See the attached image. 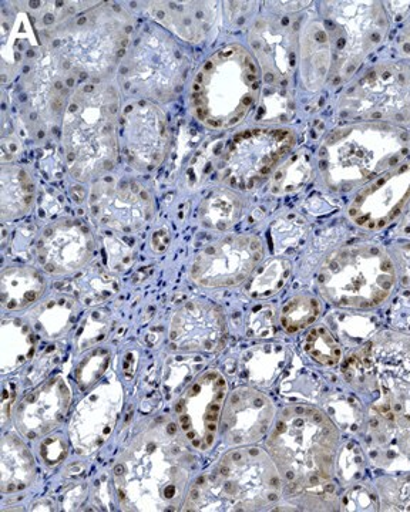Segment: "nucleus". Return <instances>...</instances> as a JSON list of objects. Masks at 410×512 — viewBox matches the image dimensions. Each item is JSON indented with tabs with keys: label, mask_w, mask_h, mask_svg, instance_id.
Segmentation results:
<instances>
[{
	"label": "nucleus",
	"mask_w": 410,
	"mask_h": 512,
	"mask_svg": "<svg viewBox=\"0 0 410 512\" xmlns=\"http://www.w3.org/2000/svg\"><path fill=\"white\" fill-rule=\"evenodd\" d=\"M304 348L307 355L322 366L334 367L342 360L341 345L325 326L309 330Z\"/></svg>",
	"instance_id": "nucleus-36"
},
{
	"label": "nucleus",
	"mask_w": 410,
	"mask_h": 512,
	"mask_svg": "<svg viewBox=\"0 0 410 512\" xmlns=\"http://www.w3.org/2000/svg\"><path fill=\"white\" fill-rule=\"evenodd\" d=\"M410 137L399 127L365 123L342 128L321 150L325 181L332 190L351 191L409 160Z\"/></svg>",
	"instance_id": "nucleus-7"
},
{
	"label": "nucleus",
	"mask_w": 410,
	"mask_h": 512,
	"mask_svg": "<svg viewBox=\"0 0 410 512\" xmlns=\"http://www.w3.org/2000/svg\"><path fill=\"white\" fill-rule=\"evenodd\" d=\"M119 90L106 80L77 84L62 116L67 170L87 183L112 171L119 160Z\"/></svg>",
	"instance_id": "nucleus-4"
},
{
	"label": "nucleus",
	"mask_w": 410,
	"mask_h": 512,
	"mask_svg": "<svg viewBox=\"0 0 410 512\" xmlns=\"http://www.w3.org/2000/svg\"><path fill=\"white\" fill-rule=\"evenodd\" d=\"M275 309L272 311L270 306H261L255 309L250 315V335L255 338H270L272 332H275Z\"/></svg>",
	"instance_id": "nucleus-40"
},
{
	"label": "nucleus",
	"mask_w": 410,
	"mask_h": 512,
	"mask_svg": "<svg viewBox=\"0 0 410 512\" xmlns=\"http://www.w3.org/2000/svg\"><path fill=\"white\" fill-rule=\"evenodd\" d=\"M383 511H410V473L383 478L378 484Z\"/></svg>",
	"instance_id": "nucleus-37"
},
{
	"label": "nucleus",
	"mask_w": 410,
	"mask_h": 512,
	"mask_svg": "<svg viewBox=\"0 0 410 512\" xmlns=\"http://www.w3.org/2000/svg\"><path fill=\"white\" fill-rule=\"evenodd\" d=\"M321 315V303L309 295H298L289 299L282 308L280 322L288 333L299 332L317 322Z\"/></svg>",
	"instance_id": "nucleus-35"
},
{
	"label": "nucleus",
	"mask_w": 410,
	"mask_h": 512,
	"mask_svg": "<svg viewBox=\"0 0 410 512\" xmlns=\"http://www.w3.org/2000/svg\"><path fill=\"white\" fill-rule=\"evenodd\" d=\"M378 494H373L368 488L352 487L351 491H348L344 495V501L341 503V508L344 511H376L381 507V503H378Z\"/></svg>",
	"instance_id": "nucleus-39"
},
{
	"label": "nucleus",
	"mask_w": 410,
	"mask_h": 512,
	"mask_svg": "<svg viewBox=\"0 0 410 512\" xmlns=\"http://www.w3.org/2000/svg\"><path fill=\"white\" fill-rule=\"evenodd\" d=\"M35 348L33 333L28 326L18 322L3 323L0 336V357L2 370L9 372L23 365L29 359Z\"/></svg>",
	"instance_id": "nucleus-33"
},
{
	"label": "nucleus",
	"mask_w": 410,
	"mask_h": 512,
	"mask_svg": "<svg viewBox=\"0 0 410 512\" xmlns=\"http://www.w3.org/2000/svg\"><path fill=\"white\" fill-rule=\"evenodd\" d=\"M122 386L116 379L97 384L77 404L70 421V440L77 450L94 451L109 439L122 412Z\"/></svg>",
	"instance_id": "nucleus-19"
},
{
	"label": "nucleus",
	"mask_w": 410,
	"mask_h": 512,
	"mask_svg": "<svg viewBox=\"0 0 410 512\" xmlns=\"http://www.w3.org/2000/svg\"><path fill=\"white\" fill-rule=\"evenodd\" d=\"M215 3L150 2L149 13L157 23L186 42H203L213 30Z\"/></svg>",
	"instance_id": "nucleus-25"
},
{
	"label": "nucleus",
	"mask_w": 410,
	"mask_h": 512,
	"mask_svg": "<svg viewBox=\"0 0 410 512\" xmlns=\"http://www.w3.org/2000/svg\"><path fill=\"white\" fill-rule=\"evenodd\" d=\"M129 32V19L122 10L93 5L60 23L50 40V52L66 73L106 80L126 59Z\"/></svg>",
	"instance_id": "nucleus-8"
},
{
	"label": "nucleus",
	"mask_w": 410,
	"mask_h": 512,
	"mask_svg": "<svg viewBox=\"0 0 410 512\" xmlns=\"http://www.w3.org/2000/svg\"><path fill=\"white\" fill-rule=\"evenodd\" d=\"M163 231H157L153 237V248L156 251H164L168 247V242H170V238L163 239Z\"/></svg>",
	"instance_id": "nucleus-43"
},
{
	"label": "nucleus",
	"mask_w": 410,
	"mask_h": 512,
	"mask_svg": "<svg viewBox=\"0 0 410 512\" xmlns=\"http://www.w3.org/2000/svg\"><path fill=\"white\" fill-rule=\"evenodd\" d=\"M284 483L268 451L233 448L207 476L198 478L184 510L261 511L281 500Z\"/></svg>",
	"instance_id": "nucleus-5"
},
{
	"label": "nucleus",
	"mask_w": 410,
	"mask_h": 512,
	"mask_svg": "<svg viewBox=\"0 0 410 512\" xmlns=\"http://www.w3.org/2000/svg\"><path fill=\"white\" fill-rule=\"evenodd\" d=\"M410 202V158L366 184L348 208L356 227L381 231L392 224Z\"/></svg>",
	"instance_id": "nucleus-17"
},
{
	"label": "nucleus",
	"mask_w": 410,
	"mask_h": 512,
	"mask_svg": "<svg viewBox=\"0 0 410 512\" xmlns=\"http://www.w3.org/2000/svg\"><path fill=\"white\" fill-rule=\"evenodd\" d=\"M264 258V247L255 235H228L201 249L190 276L204 288H235L254 275Z\"/></svg>",
	"instance_id": "nucleus-15"
},
{
	"label": "nucleus",
	"mask_w": 410,
	"mask_h": 512,
	"mask_svg": "<svg viewBox=\"0 0 410 512\" xmlns=\"http://www.w3.org/2000/svg\"><path fill=\"white\" fill-rule=\"evenodd\" d=\"M274 421L275 406L270 397L241 386L228 394L221 429L228 446H252L272 429Z\"/></svg>",
	"instance_id": "nucleus-20"
},
{
	"label": "nucleus",
	"mask_w": 410,
	"mask_h": 512,
	"mask_svg": "<svg viewBox=\"0 0 410 512\" xmlns=\"http://www.w3.org/2000/svg\"><path fill=\"white\" fill-rule=\"evenodd\" d=\"M33 313V323L47 338H59L75 323L77 303L59 296L40 305Z\"/></svg>",
	"instance_id": "nucleus-32"
},
{
	"label": "nucleus",
	"mask_w": 410,
	"mask_h": 512,
	"mask_svg": "<svg viewBox=\"0 0 410 512\" xmlns=\"http://www.w3.org/2000/svg\"><path fill=\"white\" fill-rule=\"evenodd\" d=\"M36 477L35 458L16 434H6L0 446V493L18 494Z\"/></svg>",
	"instance_id": "nucleus-28"
},
{
	"label": "nucleus",
	"mask_w": 410,
	"mask_h": 512,
	"mask_svg": "<svg viewBox=\"0 0 410 512\" xmlns=\"http://www.w3.org/2000/svg\"><path fill=\"white\" fill-rule=\"evenodd\" d=\"M341 113L366 123L409 126L410 66L381 63L349 87L341 100Z\"/></svg>",
	"instance_id": "nucleus-12"
},
{
	"label": "nucleus",
	"mask_w": 410,
	"mask_h": 512,
	"mask_svg": "<svg viewBox=\"0 0 410 512\" xmlns=\"http://www.w3.org/2000/svg\"><path fill=\"white\" fill-rule=\"evenodd\" d=\"M252 52L262 69L275 80H285L294 69V30L274 19H260L250 32Z\"/></svg>",
	"instance_id": "nucleus-24"
},
{
	"label": "nucleus",
	"mask_w": 410,
	"mask_h": 512,
	"mask_svg": "<svg viewBox=\"0 0 410 512\" xmlns=\"http://www.w3.org/2000/svg\"><path fill=\"white\" fill-rule=\"evenodd\" d=\"M107 366H109V353L106 350H96L77 367V383L82 389H87L103 376Z\"/></svg>",
	"instance_id": "nucleus-38"
},
{
	"label": "nucleus",
	"mask_w": 410,
	"mask_h": 512,
	"mask_svg": "<svg viewBox=\"0 0 410 512\" xmlns=\"http://www.w3.org/2000/svg\"><path fill=\"white\" fill-rule=\"evenodd\" d=\"M194 458L176 424H153L123 451L116 467L117 494L126 510L176 511L184 494Z\"/></svg>",
	"instance_id": "nucleus-3"
},
{
	"label": "nucleus",
	"mask_w": 410,
	"mask_h": 512,
	"mask_svg": "<svg viewBox=\"0 0 410 512\" xmlns=\"http://www.w3.org/2000/svg\"><path fill=\"white\" fill-rule=\"evenodd\" d=\"M297 143L288 128H251L235 134L230 141L218 177L223 183L240 190H252L274 175Z\"/></svg>",
	"instance_id": "nucleus-13"
},
{
	"label": "nucleus",
	"mask_w": 410,
	"mask_h": 512,
	"mask_svg": "<svg viewBox=\"0 0 410 512\" xmlns=\"http://www.w3.org/2000/svg\"><path fill=\"white\" fill-rule=\"evenodd\" d=\"M65 74L69 73L63 70L53 53L47 50V55L35 64L26 80L29 100L46 123H52L56 117L63 116L67 99L72 93L63 83Z\"/></svg>",
	"instance_id": "nucleus-26"
},
{
	"label": "nucleus",
	"mask_w": 410,
	"mask_h": 512,
	"mask_svg": "<svg viewBox=\"0 0 410 512\" xmlns=\"http://www.w3.org/2000/svg\"><path fill=\"white\" fill-rule=\"evenodd\" d=\"M398 47L401 55L410 60V18L406 20L398 37Z\"/></svg>",
	"instance_id": "nucleus-42"
},
{
	"label": "nucleus",
	"mask_w": 410,
	"mask_h": 512,
	"mask_svg": "<svg viewBox=\"0 0 410 512\" xmlns=\"http://www.w3.org/2000/svg\"><path fill=\"white\" fill-rule=\"evenodd\" d=\"M45 289V276L30 266H8L0 275V301L5 311L29 308L42 298Z\"/></svg>",
	"instance_id": "nucleus-29"
},
{
	"label": "nucleus",
	"mask_w": 410,
	"mask_h": 512,
	"mask_svg": "<svg viewBox=\"0 0 410 512\" xmlns=\"http://www.w3.org/2000/svg\"><path fill=\"white\" fill-rule=\"evenodd\" d=\"M124 150L130 164L143 173L157 170L170 151V128L159 104L137 100L123 111Z\"/></svg>",
	"instance_id": "nucleus-16"
},
{
	"label": "nucleus",
	"mask_w": 410,
	"mask_h": 512,
	"mask_svg": "<svg viewBox=\"0 0 410 512\" xmlns=\"http://www.w3.org/2000/svg\"><path fill=\"white\" fill-rule=\"evenodd\" d=\"M325 25L331 37V77L345 82L388 33V15L381 3H327Z\"/></svg>",
	"instance_id": "nucleus-11"
},
{
	"label": "nucleus",
	"mask_w": 410,
	"mask_h": 512,
	"mask_svg": "<svg viewBox=\"0 0 410 512\" xmlns=\"http://www.w3.org/2000/svg\"><path fill=\"white\" fill-rule=\"evenodd\" d=\"M67 454V441L63 437H50L47 443L43 444L42 456L45 463L59 464Z\"/></svg>",
	"instance_id": "nucleus-41"
},
{
	"label": "nucleus",
	"mask_w": 410,
	"mask_h": 512,
	"mask_svg": "<svg viewBox=\"0 0 410 512\" xmlns=\"http://www.w3.org/2000/svg\"><path fill=\"white\" fill-rule=\"evenodd\" d=\"M92 231L80 221L62 220L45 228L36 245L40 265L50 275H69L92 259Z\"/></svg>",
	"instance_id": "nucleus-21"
},
{
	"label": "nucleus",
	"mask_w": 410,
	"mask_h": 512,
	"mask_svg": "<svg viewBox=\"0 0 410 512\" xmlns=\"http://www.w3.org/2000/svg\"><path fill=\"white\" fill-rule=\"evenodd\" d=\"M168 338L171 348L176 350L218 352L227 340L224 313L210 302L184 303L171 319Z\"/></svg>",
	"instance_id": "nucleus-22"
},
{
	"label": "nucleus",
	"mask_w": 410,
	"mask_h": 512,
	"mask_svg": "<svg viewBox=\"0 0 410 512\" xmlns=\"http://www.w3.org/2000/svg\"><path fill=\"white\" fill-rule=\"evenodd\" d=\"M344 375L356 392L371 399V439L410 460L409 336H376L346 360Z\"/></svg>",
	"instance_id": "nucleus-1"
},
{
	"label": "nucleus",
	"mask_w": 410,
	"mask_h": 512,
	"mask_svg": "<svg viewBox=\"0 0 410 512\" xmlns=\"http://www.w3.org/2000/svg\"><path fill=\"white\" fill-rule=\"evenodd\" d=\"M36 185L32 175L19 165H2L0 170V217L16 220L28 214L35 202Z\"/></svg>",
	"instance_id": "nucleus-30"
},
{
	"label": "nucleus",
	"mask_w": 410,
	"mask_h": 512,
	"mask_svg": "<svg viewBox=\"0 0 410 512\" xmlns=\"http://www.w3.org/2000/svg\"><path fill=\"white\" fill-rule=\"evenodd\" d=\"M72 403V389L56 376L26 394L15 412L16 427L29 440L43 439L65 421Z\"/></svg>",
	"instance_id": "nucleus-23"
},
{
	"label": "nucleus",
	"mask_w": 410,
	"mask_h": 512,
	"mask_svg": "<svg viewBox=\"0 0 410 512\" xmlns=\"http://www.w3.org/2000/svg\"><path fill=\"white\" fill-rule=\"evenodd\" d=\"M227 397V382L218 370H207L188 384L176 404L181 439L196 450L213 446Z\"/></svg>",
	"instance_id": "nucleus-14"
},
{
	"label": "nucleus",
	"mask_w": 410,
	"mask_h": 512,
	"mask_svg": "<svg viewBox=\"0 0 410 512\" xmlns=\"http://www.w3.org/2000/svg\"><path fill=\"white\" fill-rule=\"evenodd\" d=\"M124 89L151 103L176 96L187 70V59L173 37L151 26L134 42L124 59Z\"/></svg>",
	"instance_id": "nucleus-10"
},
{
	"label": "nucleus",
	"mask_w": 410,
	"mask_h": 512,
	"mask_svg": "<svg viewBox=\"0 0 410 512\" xmlns=\"http://www.w3.org/2000/svg\"><path fill=\"white\" fill-rule=\"evenodd\" d=\"M291 274V264L287 259L271 258L265 264L258 266L254 276H251L248 293L252 298H267L280 291Z\"/></svg>",
	"instance_id": "nucleus-34"
},
{
	"label": "nucleus",
	"mask_w": 410,
	"mask_h": 512,
	"mask_svg": "<svg viewBox=\"0 0 410 512\" xmlns=\"http://www.w3.org/2000/svg\"><path fill=\"white\" fill-rule=\"evenodd\" d=\"M331 37L324 20L312 19L299 35V69L301 80L309 92H317L331 77Z\"/></svg>",
	"instance_id": "nucleus-27"
},
{
	"label": "nucleus",
	"mask_w": 410,
	"mask_h": 512,
	"mask_svg": "<svg viewBox=\"0 0 410 512\" xmlns=\"http://www.w3.org/2000/svg\"><path fill=\"white\" fill-rule=\"evenodd\" d=\"M261 83L260 67L245 47H221L201 64L194 77V116L213 130L240 126L260 100Z\"/></svg>",
	"instance_id": "nucleus-6"
},
{
	"label": "nucleus",
	"mask_w": 410,
	"mask_h": 512,
	"mask_svg": "<svg viewBox=\"0 0 410 512\" xmlns=\"http://www.w3.org/2000/svg\"><path fill=\"white\" fill-rule=\"evenodd\" d=\"M339 446L341 436L331 417L305 404L282 409L267 440L285 491L322 503L334 498Z\"/></svg>",
	"instance_id": "nucleus-2"
},
{
	"label": "nucleus",
	"mask_w": 410,
	"mask_h": 512,
	"mask_svg": "<svg viewBox=\"0 0 410 512\" xmlns=\"http://www.w3.org/2000/svg\"><path fill=\"white\" fill-rule=\"evenodd\" d=\"M244 202L237 192L221 188L204 198L200 207V220L205 228L227 231L241 220Z\"/></svg>",
	"instance_id": "nucleus-31"
},
{
	"label": "nucleus",
	"mask_w": 410,
	"mask_h": 512,
	"mask_svg": "<svg viewBox=\"0 0 410 512\" xmlns=\"http://www.w3.org/2000/svg\"><path fill=\"white\" fill-rule=\"evenodd\" d=\"M90 214L100 224L122 234L139 231L153 215L150 192L134 180H102L94 184Z\"/></svg>",
	"instance_id": "nucleus-18"
},
{
	"label": "nucleus",
	"mask_w": 410,
	"mask_h": 512,
	"mask_svg": "<svg viewBox=\"0 0 410 512\" xmlns=\"http://www.w3.org/2000/svg\"><path fill=\"white\" fill-rule=\"evenodd\" d=\"M317 284L332 305L368 311L392 295L396 268L379 245H346L331 252L319 266Z\"/></svg>",
	"instance_id": "nucleus-9"
}]
</instances>
